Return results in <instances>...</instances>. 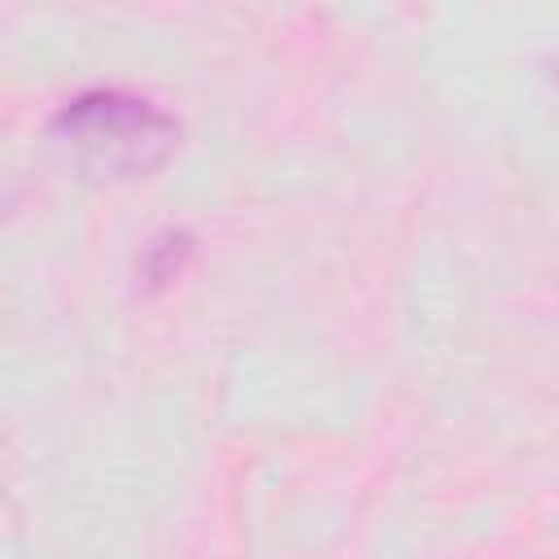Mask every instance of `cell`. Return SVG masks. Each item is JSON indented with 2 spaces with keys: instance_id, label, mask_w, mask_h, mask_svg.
<instances>
[{
  "instance_id": "1",
  "label": "cell",
  "mask_w": 559,
  "mask_h": 559,
  "mask_svg": "<svg viewBox=\"0 0 559 559\" xmlns=\"http://www.w3.org/2000/svg\"><path fill=\"white\" fill-rule=\"evenodd\" d=\"M52 140L96 179H144L179 148V122L148 96L96 87L66 100L52 122Z\"/></svg>"
},
{
  "instance_id": "2",
  "label": "cell",
  "mask_w": 559,
  "mask_h": 559,
  "mask_svg": "<svg viewBox=\"0 0 559 559\" xmlns=\"http://www.w3.org/2000/svg\"><path fill=\"white\" fill-rule=\"evenodd\" d=\"M188 253H192V240H188L183 231H162V236H153V240L144 245V253H140V280H148V284H170V280L183 271Z\"/></svg>"
}]
</instances>
